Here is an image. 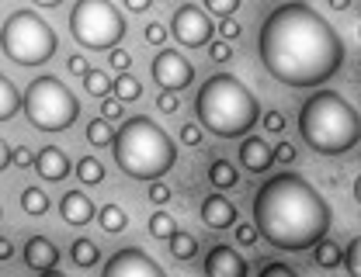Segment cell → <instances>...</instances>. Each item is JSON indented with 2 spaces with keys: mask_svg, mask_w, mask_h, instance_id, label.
Returning a JSON list of instances; mask_svg holds the SVG:
<instances>
[{
  "mask_svg": "<svg viewBox=\"0 0 361 277\" xmlns=\"http://www.w3.org/2000/svg\"><path fill=\"white\" fill-rule=\"evenodd\" d=\"M94 215H97V222H101V229L104 232H122L126 229V222H129V219H126V212H122L118 205H104V208H101V212H94Z\"/></svg>",
  "mask_w": 361,
  "mask_h": 277,
  "instance_id": "23",
  "label": "cell"
},
{
  "mask_svg": "<svg viewBox=\"0 0 361 277\" xmlns=\"http://www.w3.org/2000/svg\"><path fill=\"white\" fill-rule=\"evenodd\" d=\"M84 80H87V94H94V97H108V94H111V80H108V73H101V70H87Z\"/></svg>",
  "mask_w": 361,
  "mask_h": 277,
  "instance_id": "28",
  "label": "cell"
},
{
  "mask_svg": "<svg viewBox=\"0 0 361 277\" xmlns=\"http://www.w3.org/2000/svg\"><path fill=\"white\" fill-rule=\"evenodd\" d=\"M87 70H90L87 56H70V73H73V77H84Z\"/></svg>",
  "mask_w": 361,
  "mask_h": 277,
  "instance_id": "44",
  "label": "cell"
},
{
  "mask_svg": "<svg viewBox=\"0 0 361 277\" xmlns=\"http://www.w3.org/2000/svg\"><path fill=\"white\" fill-rule=\"evenodd\" d=\"M178 229L174 226V219L167 215V212H153V219H149V236H157V239H167L171 232Z\"/></svg>",
  "mask_w": 361,
  "mask_h": 277,
  "instance_id": "29",
  "label": "cell"
},
{
  "mask_svg": "<svg viewBox=\"0 0 361 277\" xmlns=\"http://www.w3.org/2000/svg\"><path fill=\"white\" fill-rule=\"evenodd\" d=\"M111 94H115L122 104H126V101H139V97H142V84L126 70V73H118V77L111 80Z\"/></svg>",
  "mask_w": 361,
  "mask_h": 277,
  "instance_id": "19",
  "label": "cell"
},
{
  "mask_svg": "<svg viewBox=\"0 0 361 277\" xmlns=\"http://www.w3.org/2000/svg\"><path fill=\"white\" fill-rule=\"evenodd\" d=\"M257 274L261 277H295V267H288V264H281V260H268V264H261L257 267Z\"/></svg>",
  "mask_w": 361,
  "mask_h": 277,
  "instance_id": "31",
  "label": "cell"
},
{
  "mask_svg": "<svg viewBox=\"0 0 361 277\" xmlns=\"http://www.w3.org/2000/svg\"><path fill=\"white\" fill-rule=\"evenodd\" d=\"M104 277H164V267L149 260L139 246H126L104 264Z\"/></svg>",
  "mask_w": 361,
  "mask_h": 277,
  "instance_id": "11",
  "label": "cell"
},
{
  "mask_svg": "<svg viewBox=\"0 0 361 277\" xmlns=\"http://www.w3.org/2000/svg\"><path fill=\"white\" fill-rule=\"evenodd\" d=\"M219 32H223V39H236V35H240V25L233 21V14L223 18V28H219Z\"/></svg>",
  "mask_w": 361,
  "mask_h": 277,
  "instance_id": "45",
  "label": "cell"
},
{
  "mask_svg": "<svg viewBox=\"0 0 361 277\" xmlns=\"http://www.w3.org/2000/svg\"><path fill=\"white\" fill-rule=\"evenodd\" d=\"M167 243H171V253H174L178 260H191V257H195V250H198V239H195L191 232H180V229L171 232V236H167Z\"/></svg>",
  "mask_w": 361,
  "mask_h": 277,
  "instance_id": "21",
  "label": "cell"
},
{
  "mask_svg": "<svg viewBox=\"0 0 361 277\" xmlns=\"http://www.w3.org/2000/svg\"><path fill=\"white\" fill-rule=\"evenodd\" d=\"M149 4H153V0H126V7H129V11H146Z\"/></svg>",
  "mask_w": 361,
  "mask_h": 277,
  "instance_id": "48",
  "label": "cell"
},
{
  "mask_svg": "<svg viewBox=\"0 0 361 277\" xmlns=\"http://www.w3.org/2000/svg\"><path fill=\"white\" fill-rule=\"evenodd\" d=\"M21 208H25L28 215H45V212L52 208V201H49V194H45L42 187H25V191H21Z\"/></svg>",
  "mask_w": 361,
  "mask_h": 277,
  "instance_id": "20",
  "label": "cell"
},
{
  "mask_svg": "<svg viewBox=\"0 0 361 277\" xmlns=\"http://www.w3.org/2000/svg\"><path fill=\"white\" fill-rule=\"evenodd\" d=\"M326 4H330L334 11H348V7H351V0H326Z\"/></svg>",
  "mask_w": 361,
  "mask_h": 277,
  "instance_id": "49",
  "label": "cell"
},
{
  "mask_svg": "<svg viewBox=\"0 0 361 277\" xmlns=\"http://www.w3.org/2000/svg\"><path fill=\"white\" fill-rule=\"evenodd\" d=\"M271 149H274V146H271L268 138H257V136L243 138V142H240V163H243L250 174H264L271 163H274Z\"/></svg>",
  "mask_w": 361,
  "mask_h": 277,
  "instance_id": "15",
  "label": "cell"
},
{
  "mask_svg": "<svg viewBox=\"0 0 361 277\" xmlns=\"http://www.w3.org/2000/svg\"><path fill=\"white\" fill-rule=\"evenodd\" d=\"M149 201H153V205H167V201H171V187L164 184L160 177L149 181Z\"/></svg>",
  "mask_w": 361,
  "mask_h": 277,
  "instance_id": "34",
  "label": "cell"
},
{
  "mask_svg": "<svg viewBox=\"0 0 361 277\" xmlns=\"http://www.w3.org/2000/svg\"><path fill=\"white\" fill-rule=\"evenodd\" d=\"M257 56L271 77L285 87H316L326 84L344 66V39L326 18L302 0L281 4L264 18Z\"/></svg>",
  "mask_w": 361,
  "mask_h": 277,
  "instance_id": "1",
  "label": "cell"
},
{
  "mask_svg": "<svg viewBox=\"0 0 361 277\" xmlns=\"http://www.w3.org/2000/svg\"><path fill=\"white\" fill-rule=\"evenodd\" d=\"M21 111V91L0 73V122H11Z\"/></svg>",
  "mask_w": 361,
  "mask_h": 277,
  "instance_id": "18",
  "label": "cell"
},
{
  "mask_svg": "<svg viewBox=\"0 0 361 277\" xmlns=\"http://www.w3.org/2000/svg\"><path fill=\"white\" fill-rule=\"evenodd\" d=\"M142 35H146V42H149V46H164V42H167V28H164L160 21H149Z\"/></svg>",
  "mask_w": 361,
  "mask_h": 277,
  "instance_id": "35",
  "label": "cell"
},
{
  "mask_svg": "<svg viewBox=\"0 0 361 277\" xmlns=\"http://www.w3.org/2000/svg\"><path fill=\"white\" fill-rule=\"evenodd\" d=\"M180 142H188V146H202L205 136H202L198 125H184V129H180Z\"/></svg>",
  "mask_w": 361,
  "mask_h": 277,
  "instance_id": "43",
  "label": "cell"
},
{
  "mask_svg": "<svg viewBox=\"0 0 361 277\" xmlns=\"http://www.w3.org/2000/svg\"><path fill=\"white\" fill-rule=\"evenodd\" d=\"M70 32L84 49L104 52L126 39V18L111 0H77L70 11Z\"/></svg>",
  "mask_w": 361,
  "mask_h": 277,
  "instance_id": "8",
  "label": "cell"
},
{
  "mask_svg": "<svg viewBox=\"0 0 361 277\" xmlns=\"http://www.w3.org/2000/svg\"><path fill=\"white\" fill-rule=\"evenodd\" d=\"M271 156L278 163H295V146L292 142H278V149H271Z\"/></svg>",
  "mask_w": 361,
  "mask_h": 277,
  "instance_id": "40",
  "label": "cell"
},
{
  "mask_svg": "<svg viewBox=\"0 0 361 277\" xmlns=\"http://www.w3.org/2000/svg\"><path fill=\"white\" fill-rule=\"evenodd\" d=\"M341 257L348 260V274L361 277V239H351L348 250H341Z\"/></svg>",
  "mask_w": 361,
  "mask_h": 277,
  "instance_id": "30",
  "label": "cell"
},
{
  "mask_svg": "<svg viewBox=\"0 0 361 277\" xmlns=\"http://www.w3.org/2000/svg\"><path fill=\"white\" fill-rule=\"evenodd\" d=\"M171 32H174V39H178L180 46L198 49V46H209L212 42V32L216 28H212V21H209V14L202 7L184 4V7H178V14L171 21Z\"/></svg>",
  "mask_w": 361,
  "mask_h": 277,
  "instance_id": "9",
  "label": "cell"
},
{
  "mask_svg": "<svg viewBox=\"0 0 361 277\" xmlns=\"http://www.w3.org/2000/svg\"><path fill=\"white\" fill-rule=\"evenodd\" d=\"M97 260H101L97 243H90V239H77L73 243V264L77 267H97Z\"/></svg>",
  "mask_w": 361,
  "mask_h": 277,
  "instance_id": "24",
  "label": "cell"
},
{
  "mask_svg": "<svg viewBox=\"0 0 361 277\" xmlns=\"http://www.w3.org/2000/svg\"><path fill=\"white\" fill-rule=\"evenodd\" d=\"M205 7H209L216 18H229V14L240 7V0H205Z\"/></svg>",
  "mask_w": 361,
  "mask_h": 277,
  "instance_id": "37",
  "label": "cell"
},
{
  "mask_svg": "<svg viewBox=\"0 0 361 277\" xmlns=\"http://www.w3.org/2000/svg\"><path fill=\"white\" fill-rule=\"evenodd\" d=\"M11 167H21V170L35 167V153H32L28 146H14V149H11Z\"/></svg>",
  "mask_w": 361,
  "mask_h": 277,
  "instance_id": "32",
  "label": "cell"
},
{
  "mask_svg": "<svg viewBox=\"0 0 361 277\" xmlns=\"http://www.w3.org/2000/svg\"><path fill=\"white\" fill-rule=\"evenodd\" d=\"M11 253H14L11 239H4V236H0V260H11Z\"/></svg>",
  "mask_w": 361,
  "mask_h": 277,
  "instance_id": "47",
  "label": "cell"
},
{
  "mask_svg": "<svg viewBox=\"0 0 361 277\" xmlns=\"http://www.w3.org/2000/svg\"><path fill=\"white\" fill-rule=\"evenodd\" d=\"M233 226H236V222H233ZM236 243H240V246H254V243H257L254 222H240V226H236Z\"/></svg>",
  "mask_w": 361,
  "mask_h": 277,
  "instance_id": "38",
  "label": "cell"
},
{
  "mask_svg": "<svg viewBox=\"0 0 361 277\" xmlns=\"http://www.w3.org/2000/svg\"><path fill=\"white\" fill-rule=\"evenodd\" d=\"M264 129H268L271 136H278V132L285 129V115H281V111H268V115H264Z\"/></svg>",
  "mask_w": 361,
  "mask_h": 277,
  "instance_id": "41",
  "label": "cell"
},
{
  "mask_svg": "<svg viewBox=\"0 0 361 277\" xmlns=\"http://www.w3.org/2000/svg\"><path fill=\"white\" fill-rule=\"evenodd\" d=\"M111 149H115V163L126 177L133 181H153L164 177L174 163H178V146L167 136L153 118H129L115 136H111Z\"/></svg>",
  "mask_w": 361,
  "mask_h": 277,
  "instance_id": "5",
  "label": "cell"
},
{
  "mask_svg": "<svg viewBox=\"0 0 361 277\" xmlns=\"http://www.w3.org/2000/svg\"><path fill=\"white\" fill-rule=\"evenodd\" d=\"M209 181L219 187V191H226V187H233L240 181V174H236V167H229L226 160H216V163L209 167Z\"/></svg>",
  "mask_w": 361,
  "mask_h": 277,
  "instance_id": "25",
  "label": "cell"
},
{
  "mask_svg": "<svg viewBox=\"0 0 361 277\" xmlns=\"http://www.w3.org/2000/svg\"><path fill=\"white\" fill-rule=\"evenodd\" d=\"M94 212L97 208H94L90 194H84V191H66L63 201H59V215H63L66 226H87L94 219Z\"/></svg>",
  "mask_w": 361,
  "mask_h": 277,
  "instance_id": "14",
  "label": "cell"
},
{
  "mask_svg": "<svg viewBox=\"0 0 361 277\" xmlns=\"http://www.w3.org/2000/svg\"><path fill=\"white\" fill-rule=\"evenodd\" d=\"M111 125H108V118H94L87 122V142L90 146H111Z\"/></svg>",
  "mask_w": 361,
  "mask_h": 277,
  "instance_id": "26",
  "label": "cell"
},
{
  "mask_svg": "<svg viewBox=\"0 0 361 277\" xmlns=\"http://www.w3.org/2000/svg\"><path fill=\"white\" fill-rule=\"evenodd\" d=\"M153 80L164 91H184L195 80V66L188 63V56H180L178 49H160L153 56Z\"/></svg>",
  "mask_w": 361,
  "mask_h": 277,
  "instance_id": "10",
  "label": "cell"
},
{
  "mask_svg": "<svg viewBox=\"0 0 361 277\" xmlns=\"http://www.w3.org/2000/svg\"><path fill=\"white\" fill-rule=\"evenodd\" d=\"M101 118H108V122L122 118V101L118 97H101Z\"/></svg>",
  "mask_w": 361,
  "mask_h": 277,
  "instance_id": "36",
  "label": "cell"
},
{
  "mask_svg": "<svg viewBox=\"0 0 361 277\" xmlns=\"http://www.w3.org/2000/svg\"><path fill=\"white\" fill-rule=\"evenodd\" d=\"M202 222L209 229H229L236 222V205L229 198H223V194H209L202 201Z\"/></svg>",
  "mask_w": 361,
  "mask_h": 277,
  "instance_id": "16",
  "label": "cell"
},
{
  "mask_svg": "<svg viewBox=\"0 0 361 277\" xmlns=\"http://www.w3.org/2000/svg\"><path fill=\"white\" fill-rule=\"evenodd\" d=\"M209 59H216V63H226V59H233V49L226 46V42H209Z\"/></svg>",
  "mask_w": 361,
  "mask_h": 277,
  "instance_id": "42",
  "label": "cell"
},
{
  "mask_svg": "<svg viewBox=\"0 0 361 277\" xmlns=\"http://www.w3.org/2000/svg\"><path fill=\"white\" fill-rule=\"evenodd\" d=\"M299 136L323 156H344L361 136L358 111L337 91H316L299 108Z\"/></svg>",
  "mask_w": 361,
  "mask_h": 277,
  "instance_id": "4",
  "label": "cell"
},
{
  "mask_svg": "<svg viewBox=\"0 0 361 277\" xmlns=\"http://www.w3.org/2000/svg\"><path fill=\"white\" fill-rule=\"evenodd\" d=\"M77 177H80L84 184H101V181H104V167H101L94 156H84V160L77 163Z\"/></svg>",
  "mask_w": 361,
  "mask_h": 277,
  "instance_id": "27",
  "label": "cell"
},
{
  "mask_svg": "<svg viewBox=\"0 0 361 277\" xmlns=\"http://www.w3.org/2000/svg\"><path fill=\"white\" fill-rule=\"evenodd\" d=\"M0 46L7 52V59L18 66H42L56 56L59 39L52 25L35 11H14L0 28Z\"/></svg>",
  "mask_w": 361,
  "mask_h": 277,
  "instance_id": "6",
  "label": "cell"
},
{
  "mask_svg": "<svg viewBox=\"0 0 361 277\" xmlns=\"http://www.w3.org/2000/svg\"><path fill=\"white\" fill-rule=\"evenodd\" d=\"M108 52H111V56H108V63H111V70H115V73H126V70H129V66H133V56H129V52H126V49H108Z\"/></svg>",
  "mask_w": 361,
  "mask_h": 277,
  "instance_id": "33",
  "label": "cell"
},
{
  "mask_svg": "<svg viewBox=\"0 0 361 277\" xmlns=\"http://www.w3.org/2000/svg\"><path fill=\"white\" fill-rule=\"evenodd\" d=\"M25 264H28V271L52 274L56 264H59V250H56V243L45 239V236H32V239L25 243Z\"/></svg>",
  "mask_w": 361,
  "mask_h": 277,
  "instance_id": "13",
  "label": "cell"
},
{
  "mask_svg": "<svg viewBox=\"0 0 361 277\" xmlns=\"http://www.w3.org/2000/svg\"><path fill=\"white\" fill-rule=\"evenodd\" d=\"M205 274L209 277H243L247 274V260L233 250V246H212L205 257Z\"/></svg>",
  "mask_w": 361,
  "mask_h": 277,
  "instance_id": "12",
  "label": "cell"
},
{
  "mask_svg": "<svg viewBox=\"0 0 361 277\" xmlns=\"http://www.w3.org/2000/svg\"><path fill=\"white\" fill-rule=\"evenodd\" d=\"M257 111H261L257 97L233 73H212L195 97V115H198L202 129L223 138L247 136L250 125L257 122Z\"/></svg>",
  "mask_w": 361,
  "mask_h": 277,
  "instance_id": "3",
  "label": "cell"
},
{
  "mask_svg": "<svg viewBox=\"0 0 361 277\" xmlns=\"http://www.w3.org/2000/svg\"><path fill=\"white\" fill-rule=\"evenodd\" d=\"M313 250H316V267H326V271H330V267L341 264V246H337L334 239H326V236L316 239Z\"/></svg>",
  "mask_w": 361,
  "mask_h": 277,
  "instance_id": "22",
  "label": "cell"
},
{
  "mask_svg": "<svg viewBox=\"0 0 361 277\" xmlns=\"http://www.w3.org/2000/svg\"><path fill=\"white\" fill-rule=\"evenodd\" d=\"M254 229L264 236L274 250L302 253L313 250L316 239H323L330 229V205L316 187L285 170L278 177H268L254 194Z\"/></svg>",
  "mask_w": 361,
  "mask_h": 277,
  "instance_id": "2",
  "label": "cell"
},
{
  "mask_svg": "<svg viewBox=\"0 0 361 277\" xmlns=\"http://www.w3.org/2000/svg\"><path fill=\"white\" fill-rule=\"evenodd\" d=\"M21 108L28 115V122L39 129V132H63L77 122L80 115V104H77V94L70 91L63 80L56 77H39L28 84V91L21 94Z\"/></svg>",
  "mask_w": 361,
  "mask_h": 277,
  "instance_id": "7",
  "label": "cell"
},
{
  "mask_svg": "<svg viewBox=\"0 0 361 277\" xmlns=\"http://www.w3.org/2000/svg\"><path fill=\"white\" fill-rule=\"evenodd\" d=\"M35 170L42 181H63V177H70V160L63 149L45 146L42 153H35Z\"/></svg>",
  "mask_w": 361,
  "mask_h": 277,
  "instance_id": "17",
  "label": "cell"
},
{
  "mask_svg": "<svg viewBox=\"0 0 361 277\" xmlns=\"http://www.w3.org/2000/svg\"><path fill=\"white\" fill-rule=\"evenodd\" d=\"M32 4H39V7H59L63 0H32Z\"/></svg>",
  "mask_w": 361,
  "mask_h": 277,
  "instance_id": "50",
  "label": "cell"
},
{
  "mask_svg": "<svg viewBox=\"0 0 361 277\" xmlns=\"http://www.w3.org/2000/svg\"><path fill=\"white\" fill-rule=\"evenodd\" d=\"M7 167H11V146L0 138V170H7Z\"/></svg>",
  "mask_w": 361,
  "mask_h": 277,
  "instance_id": "46",
  "label": "cell"
},
{
  "mask_svg": "<svg viewBox=\"0 0 361 277\" xmlns=\"http://www.w3.org/2000/svg\"><path fill=\"white\" fill-rule=\"evenodd\" d=\"M180 104L178 97H174V91H160V97H157V111H164V115H174Z\"/></svg>",
  "mask_w": 361,
  "mask_h": 277,
  "instance_id": "39",
  "label": "cell"
}]
</instances>
